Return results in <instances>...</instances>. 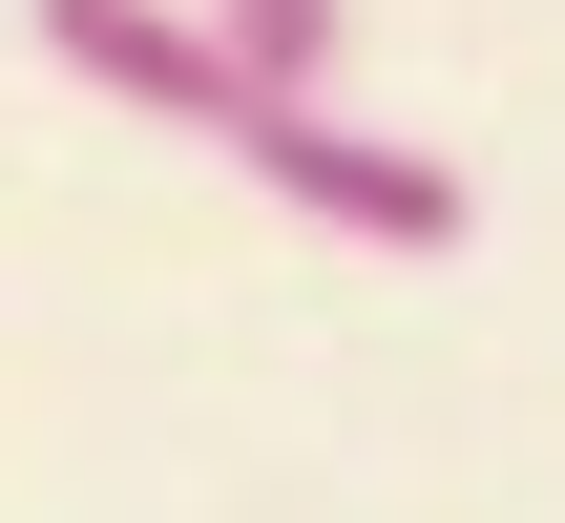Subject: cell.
<instances>
[{
  "label": "cell",
  "instance_id": "3957f363",
  "mask_svg": "<svg viewBox=\"0 0 565 523\" xmlns=\"http://www.w3.org/2000/svg\"><path fill=\"white\" fill-rule=\"evenodd\" d=\"M210 21H231L273 84H335V42H356V0H210Z\"/></svg>",
  "mask_w": 565,
  "mask_h": 523
},
{
  "label": "cell",
  "instance_id": "7a4b0ae2",
  "mask_svg": "<svg viewBox=\"0 0 565 523\" xmlns=\"http://www.w3.org/2000/svg\"><path fill=\"white\" fill-rule=\"evenodd\" d=\"M42 42H63V63H84L105 105L189 126V147H252V126L294 105V84H273V63H252V42L210 21V0H42Z\"/></svg>",
  "mask_w": 565,
  "mask_h": 523
},
{
  "label": "cell",
  "instance_id": "6da1fadb",
  "mask_svg": "<svg viewBox=\"0 0 565 523\" xmlns=\"http://www.w3.org/2000/svg\"><path fill=\"white\" fill-rule=\"evenodd\" d=\"M231 168H252L273 210H315L335 252H461V168H440V147H398V126H335V84H294Z\"/></svg>",
  "mask_w": 565,
  "mask_h": 523
}]
</instances>
